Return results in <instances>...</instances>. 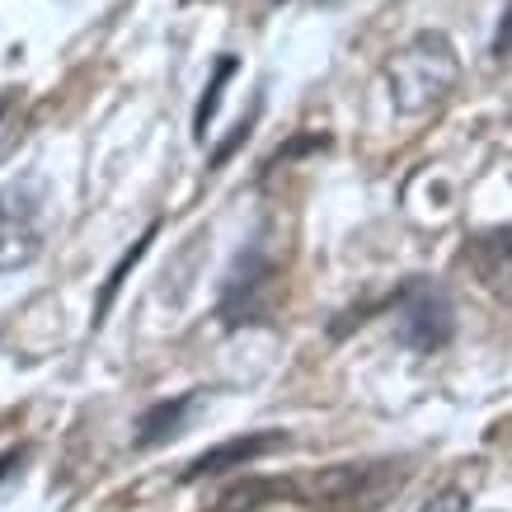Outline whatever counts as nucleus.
<instances>
[{"instance_id": "1", "label": "nucleus", "mask_w": 512, "mask_h": 512, "mask_svg": "<svg viewBox=\"0 0 512 512\" xmlns=\"http://www.w3.org/2000/svg\"><path fill=\"white\" fill-rule=\"evenodd\" d=\"M461 76V57L447 43V33H414L409 43L390 57L386 80H390V99L400 113H423L433 109L437 99H447L451 85Z\"/></svg>"}, {"instance_id": "2", "label": "nucleus", "mask_w": 512, "mask_h": 512, "mask_svg": "<svg viewBox=\"0 0 512 512\" xmlns=\"http://www.w3.org/2000/svg\"><path fill=\"white\" fill-rule=\"evenodd\" d=\"M404 484L400 466H334L306 484H287L315 512H372L390 489Z\"/></svg>"}, {"instance_id": "3", "label": "nucleus", "mask_w": 512, "mask_h": 512, "mask_svg": "<svg viewBox=\"0 0 512 512\" xmlns=\"http://www.w3.org/2000/svg\"><path fill=\"white\" fill-rule=\"evenodd\" d=\"M43 249V174H24L0 193V273L33 264Z\"/></svg>"}, {"instance_id": "4", "label": "nucleus", "mask_w": 512, "mask_h": 512, "mask_svg": "<svg viewBox=\"0 0 512 512\" xmlns=\"http://www.w3.org/2000/svg\"><path fill=\"white\" fill-rule=\"evenodd\" d=\"M451 301L433 282H414L400 301V343H409L414 353H437L451 339Z\"/></svg>"}, {"instance_id": "5", "label": "nucleus", "mask_w": 512, "mask_h": 512, "mask_svg": "<svg viewBox=\"0 0 512 512\" xmlns=\"http://www.w3.org/2000/svg\"><path fill=\"white\" fill-rule=\"evenodd\" d=\"M466 259H470V268H475V278H480L484 292L512 306V226L475 235L466 249Z\"/></svg>"}, {"instance_id": "6", "label": "nucleus", "mask_w": 512, "mask_h": 512, "mask_svg": "<svg viewBox=\"0 0 512 512\" xmlns=\"http://www.w3.org/2000/svg\"><path fill=\"white\" fill-rule=\"evenodd\" d=\"M287 447V433H245V437H231L221 447L202 451L198 461H188L184 480H207V475H221V470H245L254 461H264L268 451Z\"/></svg>"}, {"instance_id": "7", "label": "nucleus", "mask_w": 512, "mask_h": 512, "mask_svg": "<svg viewBox=\"0 0 512 512\" xmlns=\"http://www.w3.org/2000/svg\"><path fill=\"white\" fill-rule=\"evenodd\" d=\"M198 404V395H174V400H160L151 404L146 414H141L137 423V447H160V442H170V437H179V428H184L188 409Z\"/></svg>"}, {"instance_id": "8", "label": "nucleus", "mask_w": 512, "mask_h": 512, "mask_svg": "<svg viewBox=\"0 0 512 512\" xmlns=\"http://www.w3.org/2000/svg\"><path fill=\"white\" fill-rule=\"evenodd\" d=\"M231 76H235V57H221V62H217V76H212V85L202 90L198 113H193V132H198V141H207V127H212V118H217L221 90H226V80H231Z\"/></svg>"}, {"instance_id": "9", "label": "nucleus", "mask_w": 512, "mask_h": 512, "mask_svg": "<svg viewBox=\"0 0 512 512\" xmlns=\"http://www.w3.org/2000/svg\"><path fill=\"white\" fill-rule=\"evenodd\" d=\"M146 240H151V235H146ZM146 240H141V245H132V249H127V254H123V264H118V268H113V273H109V282H104V301H99V315L109 311L113 292H118V282H123V273H127V268H132V264H137V259H141V249H146Z\"/></svg>"}, {"instance_id": "10", "label": "nucleus", "mask_w": 512, "mask_h": 512, "mask_svg": "<svg viewBox=\"0 0 512 512\" xmlns=\"http://www.w3.org/2000/svg\"><path fill=\"white\" fill-rule=\"evenodd\" d=\"M466 508H470V498L461 494V489H442V494H433L419 512H466Z\"/></svg>"}, {"instance_id": "11", "label": "nucleus", "mask_w": 512, "mask_h": 512, "mask_svg": "<svg viewBox=\"0 0 512 512\" xmlns=\"http://www.w3.org/2000/svg\"><path fill=\"white\" fill-rule=\"evenodd\" d=\"M494 57H498V62H508V57H512V0H508V10H503V19H498Z\"/></svg>"}, {"instance_id": "12", "label": "nucleus", "mask_w": 512, "mask_h": 512, "mask_svg": "<svg viewBox=\"0 0 512 512\" xmlns=\"http://www.w3.org/2000/svg\"><path fill=\"white\" fill-rule=\"evenodd\" d=\"M273 5H282V0H273Z\"/></svg>"}]
</instances>
